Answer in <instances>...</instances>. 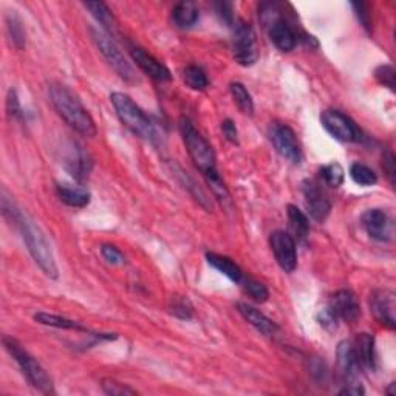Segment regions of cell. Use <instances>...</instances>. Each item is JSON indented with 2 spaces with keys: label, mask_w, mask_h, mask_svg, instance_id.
I'll list each match as a JSON object with an SVG mask.
<instances>
[{
  "label": "cell",
  "mask_w": 396,
  "mask_h": 396,
  "mask_svg": "<svg viewBox=\"0 0 396 396\" xmlns=\"http://www.w3.org/2000/svg\"><path fill=\"white\" fill-rule=\"evenodd\" d=\"M6 110H8V115L13 116V118H19L22 115V107L17 98V93L13 89L8 92V98H6Z\"/></svg>",
  "instance_id": "obj_38"
},
{
  "label": "cell",
  "mask_w": 396,
  "mask_h": 396,
  "mask_svg": "<svg viewBox=\"0 0 396 396\" xmlns=\"http://www.w3.org/2000/svg\"><path fill=\"white\" fill-rule=\"evenodd\" d=\"M110 101H112L118 118L132 134L146 139V141L152 144H157L160 141V135L155 124L150 121L149 116L143 112V108L139 107L129 94L113 92L110 94Z\"/></svg>",
  "instance_id": "obj_4"
},
{
  "label": "cell",
  "mask_w": 396,
  "mask_h": 396,
  "mask_svg": "<svg viewBox=\"0 0 396 396\" xmlns=\"http://www.w3.org/2000/svg\"><path fill=\"white\" fill-rule=\"evenodd\" d=\"M5 24H6V33H8V38L13 45L19 50L24 48L27 39H25L24 25H22L20 19L14 13H10L6 14Z\"/></svg>",
  "instance_id": "obj_29"
},
{
  "label": "cell",
  "mask_w": 396,
  "mask_h": 396,
  "mask_svg": "<svg viewBox=\"0 0 396 396\" xmlns=\"http://www.w3.org/2000/svg\"><path fill=\"white\" fill-rule=\"evenodd\" d=\"M339 322L353 324L361 316V306L356 296L350 290H339L332 296L327 305Z\"/></svg>",
  "instance_id": "obj_15"
},
{
  "label": "cell",
  "mask_w": 396,
  "mask_h": 396,
  "mask_svg": "<svg viewBox=\"0 0 396 396\" xmlns=\"http://www.w3.org/2000/svg\"><path fill=\"white\" fill-rule=\"evenodd\" d=\"M90 33L101 55L104 56V59L108 62L110 67L116 71V75L122 80H126V83H138V76L134 67L126 59V56L122 55V51L116 45V42L110 38V34H107L102 28L101 30L99 28H90Z\"/></svg>",
  "instance_id": "obj_6"
},
{
  "label": "cell",
  "mask_w": 396,
  "mask_h": 396,
  "mask_svg": "<svg viewBox=\"0 0 396 396\" xmlns=\"http://www.w3.org/2000/svg\"><path fill=\"white\" fill-rule=\"evenodd\" d=\"M56 194L62 203L70 208H85L90 203V194L83 188L71 185H57Z\"/></svg>",
  "instance_id": "obj_23"
},
{
  "label": "cell",
  "mask_w": 396,
  "mask_h": 396,
  "mask_svg": "<svg viewBox=\"0 0 396 396\" xmlns=\"http://www.w3.org/2000/svg\"><path fill=\"white\" fill-rule=\"evenodd\" d=\"M34 320L47 327H55V328H62V330H76V332L90 333L89 328H85L83 324H79V322L76 320H71L64 316H57V314H50L45 311L36 313Z\"/></svg>",
  "instance_id": "obj_25"
},
{
  "label": "cell",
  "mask_w": 396,
  "mask_h": 396,
  "mask_svg": "<svg viewBox=\"0 0 396 396\" xmlns=\"http://www.w3.org/2000/svg\"><path fill=\"white\" fill-rule=\"evenodd\" d=\"M64 166L69 174L78 181H85L92 171V160L76 143H70V148L64 157Z\"/></svg>",
  "instance_id": "obj_17"
},
{
  "label": "cell",
  "mask_w": 396,
  "mask_h": 396,
  "mask_svg": "<svg viewBox=\"0 0 396 396\" xmlns=\"http://www.w3.org/2000/svg\"><path fill=\"white\" fill-rule=\"evenodd\" d=\"M355 353L361 369L375 370L376 369V346L375 337L369 333H361L353 341Z\"/></svg>",
  "instance_id": "obj_20"
},
{
  "label": "cell",
  "mask_w": 396,
  "mask_h": 396,
  "mask_svg": "<svg viewBox=\"0 0 396 396\" xmlns=\"http://www.w3.org/2000/svg\"><path fill=\"white\" fill-rule=\"evenodd\" d=\"M50 101L55 106L56 112L62 116V120L75 129L78 134L87 138L97 136L98 129L92 115L87 112L83 102L73 93L67 85L61 83H51L48 85Z\"/></svg>",
  "instance_id": "obj_2"
},
{
  "label": "cell",
  "mask_w": 396,
  "mask_h": 396,
  "mask_svg": "<svg viewBox=\"0 0 396 396\" xmlns=\"http://www.w3.org/2000/svg\"><path fill=\"white\" fill-rule=\"evenodd\" d=\"M320 124L337 141L359 143L362 139V132L358 127V124L339 110H325L320 115Z\"/></svg>",
  "instance_id": "obj_8"
},
{
  "label": "cell",
  "mask_w": 396,
  "mask_h": 396,
  "mask_svg": "<svg viewBox=\"0 0 396 396\" xmlns=\"http://www.w3.org/2000/svg\"><path fill=\"white\" fill-rule=\"evenodd\" d=\"M350 177L356 185L364 188L375 186L378 183V175L375 174V171L362 163H353L350 166Z\"/></svg>",
  "instance_id": "obj_30"
},
{
  "label": "cell",
  "mask_w": 396,
  "mask_h": 396,
  "mask_svg": "<svg viewBox=\"0 0 396 396\" xmlns=\"http://www.w3.org/2000/svg\"><path fill=\"white\" fill-rule=\"evenodd\" d=\"M215 11L218 17L225 22L226 25H234V14H232V5L228 2H218L215 3Z\"/></svg>",
  "instance_id": "obj_39"
},
{
  "label": "cell",
  "mask_w": 396,
  "mask_h": 396,
  "mask_svg": "<svg viewBox=\"0 0 396 396\" xmlns=\"http://www.w3.org/2000/svg\"><path fill=\"white\" fill-rule=\"evenodd\" d=\"M269 139L273 143L274 149L277 150L278 155L282 158L288 160L292 164H299L302 161V149H300L299 139L292 130L287 124L282 122H274L269 127Z\"/></svg>",
  "instance_id": "obj_9"
},
{
  "label": "cell",
  "mask_w": 396,
  "mask_h": 396,
  "mask_svg": "<svg viewBox=\"0 0 396 396\" xmlns=\"http://www.w3.org/2000/svg\"><path fill=\"white\" fill-rule=\"evenodd\" d=\"M229 92L232 94V99L236 102L237 107L240 108L241 113L248 116L254 115V101L253 97L246 90V87L241 83H232L229 85Z\"/></svg>",
  "instance_id": "obj_27"
},
{
  "label": "cell",
  "mask_w": 396,
  "mask_h": 396,
  "mask_svg": "<svg viewBox=\"0 0 396 396\" xmlns=\"http://www.w3.org/2000/svg\"><path fill=\"white\" fill-rule=\"evenodd\" d=\"M222 132L231 144H239V130L232 120H225L222 122Z\"/></svg>",
  "instance_id": "obj_41"
},
{
  "label": "cell",
  "mask_w": 396,
  "mask_h": 396,
  "mask_svg": "<svg viewBox=\"0 0 396 396\" xmlns=\"http://www.w3.org/2000/svg\"><path fill=\"white\" fill-rule=\"evenodd\" d=\"M183 79H185V83L189 89H192L195 92H203L209 87L206 73H204L200 67H197V65H188V67L183 70Z\"/></svg>",
  "instance_id": "obj_28"
},
{
  "label": "cell",
  "mask_w": 396,
  "mask_h": 396,
  "mask_svg": "<svg viewBox=\"0 0 396 396\" xmlns=\"http://www.w3.org/2000/svg\"><path fill=\"white\" fill-rule=\"evenodd\" d=\"M336 362L337 370H339L341 376L347 379V383H356V376L359 373L361 365L358 362V358L355 353L353 341H342L337 346L336 351Z\"/></svg>",
  "instance_id": "obj_18"
},
{
  "label": "cell",
  "mask_w": 396,
  "mask_h": 396,
  "mask_svg": "<svg viewBox=\"0 0 396 396\" xmlns=\"http://www.w3.org/2000/svg\"><path fill=\"white\" fill-rule=\"evenodd\" d=\"M269 245L277 265L285 273H295L297 268V246L291 234L285 231H274L269 237Z\"/></svg>",
  "instance_id": "obj_10"
},
{
  "label": "cell",
  "mask_w": 396,
  "mask_h": 396,
  "mask_svg": "<svg viewBox=\"0 0 396 396\" xmlns=\"http://www.w3.org/2000/svg\"><path fill=\"white\" fill-rule=\"evenodd\" d=\"M365 390L361 384L358 383H347L346 387L339 390V395H353V396H359V395H364Z\"/></svg>",
  "instance_id": "obj_43"
},
{
  "label": "cell",
  "mask_w": 396,
  "mask_h": 396,
  "mask_svg": "<svg viewBox=\"0 0 396 396\" xmlns=\"http://www.w3.org/2000/svg\"><path fill=\"white\" fill-rule=\"evenodd\" d=\"M237 311L241 314V318H243L248 324H251L260 334L273 337L278 333V325L276 322L265 316V314L257 310L255 306L249 305L246 302H239Z\"/></svg>",
  "instance_id": "obj_19"
},
{
  "label": "cell",
  "mask_w": 396,
  "mask_h": 396,
  "mask_svg": "<svg viewBox=\"0 0 396 396\" xmlns=\"http://www.w3.org/2000/svg\"><path fill=\"white\" fill-rule=\"evenodd\" d=\"M178 127L189 157L194 161L195 167L204 175L206 181L220 180L217 171V157L212 146L204 139L200 132L195 129L192 121H190L188 116H181Z\"/></svg>",
  "instance_id": "obj_3"
},
{
  "label": "cell",
  "mask_w": 396,
  "mask_h": 396,
  "mask_svg": "<svg viewBox=\"0 0 396 396\" xmlns=\"http://www.w3.org/2000/svg\"><path fill=\"white\" fill-rule=\"evenodd\" d=\"M395 292L390 290H375L370 295V311L381 325L395 330Z\"/></svg>",
  "instance_id": "obj_14"
},
{
  "label": "cell",
  "mask_w": 396,
  "mask_h": 396,
  "mask_svg": "<svg viewBox=\"0 0 396 396\" xmlns=\"http://www.w3.org/2000/svg\"><path fill=\"white\" fill-rule=\"evenodd\" d=\"M241 287H243L246 295L251 297L253 300L259 304L267 302L268 297H269V291L265 287V285L254 281L251 277H243V281H241Z\"/></svg>",
  "instance_id": "obj_31"
},
{
  "label": "cell",
  "mask_w": 396,
  "mask_h": 396,
  "mask_svg": "<svg viewBox=\"0 0 396 396\" xmlns=\"http://www.w3.org/2000/svg\"><path fill=\"white\" fill-rule=\"evenodd\" d=\"M320 175L327 185L332 188L342 186L344 180H346V172H344V169L339 163H332L324 166L320 169Z\"/></svg>",
  "instance_id": "obj_32"
},
{
  "label": "cell",
  "mask_w": 396,
  "mask_h": 396,
  "mask_svg": "<svg viewBox=\"0 0 396 396\" xmlns=\"http://www.w3.org/2000/svg\"><path fill=\"white\" fill-rule=\"evenodd\" d=\"M351 6H353L356 16L359 22L362 24V27L365 28V30H370V13H369V8H367V5L362 2H355V3H351Z\"/></svg>",
  "instance_id": "obj_40"
},
{
  "label": "cell",
  "mask_w": 396,
  "mask_h": 396,
  "mask_svg": "<svg viewBox=\"0 0 396 396\" xmlns=\"http://www.w3.org/2000/svg\"><path fill=\"white\" fill-rule=\"evenodd\" d=\"M302 194L305 198V206L308 214L316 222H325L327 217L332 212V201L328 200L327 194L320 189L314 180H304Z\"/></svg>",
  "instance_id": "obj_12"
},
{
  "label": "cell",
  "mask_w": 396,
  "mask_h": 396,
  "mask_svg": "<svg viewBox=\"0 0 396 396\" xmlns=\"http://www.w3.org/2000/svg\"><path fill=\"white\" fill-rule=\"evenodd\" d=\"M232 55L241 67H253L260 57L257 36H255L253 25L245 20H237L234 24Z\"/></svg>",
  "instance_id": "obj_7"
},
{
  "label": "cell",
  "mask_w": 396,
  "mask_h": 396,
  "mask_svg": "<svg viewBox=\"0 0 396 396\" xmlns=\"http://www.w3.org/2000/svg\"><path fill=\"white\" fill-rule=\"evenodd\" d=\"M198 19H200V11H198L197 5L194 2H180L175 5V8L172 10V20L174 24L178 28H192Z\"/></svg>",
  "instance_id": "obj_24"
},
{
  "label": "cell",
  "mask_w": 396,
  "mask_h": 396,
  "mask_svg": "<svg viewBox=\"0 0 396 396\" xmlns=\"http://www.w3.org/2000/svg\"><path fill=\"white\" fill-rule=\"evenodd\" d=\"M102 390L110 396H129L136 395V390L130 388L129 386H124L115 379H104L102 381Z\"/></svg>",
  "instance_id": "obj_34"
},
{
  "label": "cell",
  "mask_w": 396,
  "mask_h": 396,
  "mask_svg": "<svg viewBox=\"0 0 396 396\" xmlns=\"http://www.w3.org/2000/svg\"><path fill=\"white\" fill-rule=\"evenodd\" d=\"M375 78L381 85L387 87L392 92H395V69L392 65H379L375 71Z\"/></svg>",
  "instance_id": "obj_35"
},
{
  "label": "cell",
  "mask_w": 396,
  "mask_h": 396,
  "mask_svg": "<svg viewBox=\"0 0 396 396\" xmlns=\"http://www.w3.org/2000/svg\"><path fill=\"white\" fill-rule=\"evenodd\" d=\"M318 322L319 324L324 327L325 330H330V332H333V330L337 328V325H339V320L336 319L334 314L330 311V308L325 306L324 310H320L319 314H318Z\"/></svg>",
  "instance_id": "obj_37"
},
{
  "label": "cell",
  "mask_w": 396,
  "mask_h": 396,
  "mask_svg": "<svg viewBox=\"0 0 396 396\" xmlns=\"http://www.w3.org/2000/svg\"><path fill=\"white\" fill-rule=\"evenodd\" d=\"M206 260L212 268L228 277L231 282L241 283V281H243V277H245L243 271L240 269V267L236 262L229 257H226V255L217 254V253H206Z\"/></svg>",
  "instance_id": "obj_21"
},
{
  "label": "cell",
  "mask_w": 396,
  "mask_h": 396,
  "mask_svg": "<svg viewBox=\"0 0 396 396\" xmlns=\"http://www.w3.org/2000/svg\"><path fill=\"white\" fill-rule=\"evenodd\" d=\"M101 254H102V257H104V260L110 263V265H124V263H126V257H124V254L113 245H108V243L102 245Z\"/></svg>",
  "instance_id": "obj_36"
},
{
  "label": "cell",
  "mask_w": 396,
  "mask_h": 396,
  "mask_svg": "<svg viewBox=\"0 0 396 396\" xmlns=\"http://www.w3.org/2000/svg\"><path fill=\"white\" fill-rule=\"evenodd\" d=\"M288 214V222H290V229L291 236L296 241H302L305 243L308 234H310V220L300 211L295 204H288L287 208Z\"/></svg>",
  "instance_id": "obj_22"
},
{
  "label": "cell",
  "mask_w": 396,
  "mask_h": 396,
  "mask_svg": "<svg viewBox=\"0 0 396 396\" xmlns=\"http://www.w3.org/2000/svg\"><path fill=\"white\" fill-rule=\"evenodd\" d=\"M130 56L134 62L138 65L144 75H148L157 83H167L172 79L171 71L166 67L164 64H161L158 59H155L148 51L139 48V47H132L130 48Z\"/></svg>",
  "instance_id": "obj_16"
},
{
  "label": "cell",
  "mask_w": 396,
  "mask_h": 396,
  "mask_svg": "<svg viewBox=\"0 0 396 396\" xmlns=\"http://www.w3.org/2000/svg\"><path fill=\"white\" fill-rule=\"evenodd\" d=\"M268 14L267 20H263L268 25V36L271 42L274 43V47L278 51H283V53H290L296 48L297 45V34L292 28L285 22L283 19L277 17V14L271 13H262Z\"/></svg>",
  "instance_id": "obj_13"
},
{
  "label": "cell",
  "mask_w": 396,
  "mask_h": 396,
  "mask_svg": "<svg viewBox=\"0 0 396 396\" xmlns=\"http://www.w3.org/2000/svg\"><path fill=\"white\" fill-rule=\"evenodd\" d=\"M171 313L181 320H189L194 316V306L186 297H175L171 304Z\"/></svg>",
  "instance_id": "obj_33"
},
{
  "label": "cell",
  "mask_w": 396,
  "mask_h": 396,
  "mask_svg": "<svg viewBox=\"0 0 396 396\" xmlns=\"http://www.w3.org/2000/svg\"><path fill=\"white\" fill-rule=\"evenodd\" d=\"M3 346L6 351L13 356L14 361H16L17 365L20 367V370L24 373V376L28 379V383H30L34 388H38V390L42 392L43 395L55 393L53 381H51L45 369H43V367L36 361V359L28 353L17 341H14L13 337L5 336Z\"/></svg>",
  "instance_id": "obj_5"
},
{
  "label": "cell",
  "mask_w": 396,
  "mask_h": 396,
  "mask_svg": "<svg viewBox=\"0 0 396 396\" xmlns=\"http://www.w3.org/2000/svg\"><path fill=\"white\" fill-rule=\"evenodd\" d=\"M84 6L90 11L92 16L97 19L98 24H101L102 30L107 33H115L116 24L112 11H110L108 6L102 2H85Z\"/></svg>",
  "instance_id": "obj_26"
},
{
  "label": "cell",
  "mask_w": 396,
  "mask_h": 396,
  "mask_svg": "<svg viewBox=\"0 0 396 396\" xmlns=\"http://www.w3.org/2000/svg\"><path fill=\"white\" fill-rule=\"evenodd\" d=\"M362 228L370 239L387 243L393 239V220L383 209H369L361 217Z\"/></svg>",
  "instance_id": "obj_11"
},
{
  "label": "cell",
  "mask_w": 396,
  "mask_h": 396,
  "mask_svg": "<svg viewBox=\"0 0 396 396\" xmlns=\"http://www.w3.org/2000/svg\"><path fill=\"white\" fill-rule=\"evenodd\" d=\"M383 161H384L383 167H384V171L387 174L388 181H390V185H395V157H393V153L386 152Z\"/></svg>",
  "instance_id": "obj_42"
},
{
  "label": "cell",
  "mask_w": 396,
  "mask_h": 396,
  "mask_svg": "<svg viewBox=\"0 0 396 396\" xmlns=\"http://www.w3.org/2000/svg\"><path fill=\"white\" fill-rule=\"evenodd\" d=\"M395 386H396V384H395V383H392V386H390V388H388V392H387L388 395H395V392H393V387H395Z\"/></svg>",
  "instance_id": "obj_44"
},
{
  "label": "cell",
  "mask_w": 396,
  "mask_h": 396,
  "mask_svg": "<svg viewBox=\"0 0 396 396\" xmlns=\"http://www.w3.org/2000/svg\"><path fill=\"white\" fill-rule=\"evenodd\" d=\"M2 212L3 217L8 218L11 223H14L19 228L22 239H24L28 253L31 254L33 260L38 263V267L43 271V274L50 278H57V265L55 254L51 251V246L48 243L47 237L43 236L42 229L34 223V220L17 209L14 201L8 200V197L2 195Z\"/></svg>",
  "instance_id": "obj_1"
}]
</instances>
